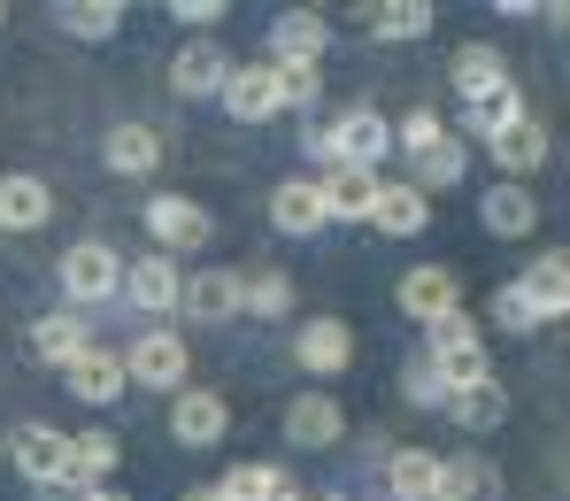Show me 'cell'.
<instances>
[{"instance_id": "12", "label": "cell", "mask_w": 570, "mask_h": 501, "mask_svg": "<svg viewBox=\"0 0 570 501\" xmlns=\"http://www.w3.org/2000/svg\"><path fill=\"white\" fill-rule=\"evenodd\" d=\"M178 316H186V324H232V316H247L239 271H193L186 294H178Z\"/></svg>"}, {"instance_id": "29", "label": "cell", "mask_w": 570, "mask_h": 501, "mask_svg": "<svg viewBox=\"0 0 570 501\" xmlns=\"http://www.w3.org/2000/svg\"><path fill=\"white\" fill-rule=\"evenodd\" d=\"M493 494H501V471H493L485 455L440 463V487H432V501H493Z\"/></svg>"}, {"instance_id": "2", "label": "cell", "mask_w": 570, "mask_h": 501, "mask_svg": "<svg viewBox=\"0 0 570 501\" xmlns=\"http://www.w3.org/2000/svg\"><path fill=\"white\" fill-rule=\"evenodd\" d=\"M324 155L347 163V170H379L385 155H393V124H385L371 100H355V108H340V116L324 124Z\"/></svg>"}, {"instance_id": "13", "label": "cell", "mask_w": 570, "mask_h": 501, "mask_svg": "<svg viewBox=\"0 0 570 501\" xmlns=\"http://www.w3.org/2000/svg\"><path fill=\"white\" fill-rule=\"evenodd\" d=\"M478 224L493 239H532L540 232V200H532V186H517V178H493L485 200H478Z\"/></svg>"}, {"instance_id": "41", "label": "cell", "mask_w": 570, "mask_h": 501, "mask_svg": "<svg viewBox=\"0 0 570 501\" xmlns=\"http://www.w3.org/2000/svg\"><path fill=\"white\" fill-rule=\"evenodd\" d=\"M401 386H409V401H424V409H440V379H432V363H409V379H401Z\"/></svg>"}, {"instance_id": "17", "label": "cell", "mask_w": 570, "mask_h": 501, "mask_svg": "<svg viewBox=\"0 0 570 501\" xmlns=\"http://www.w3.org/2000/svg\"><path fill=\"white\" fill-rule=\"evenodd\" d=\"M432 224V194H416L409 178H379V208H371V232L385 239H416Z\"/></svg>"}, {"instance_id": "30", "label": "cell", "mask_w": 570, "mask_h": 501, "mask_svg": "<svg viewBox=\"0 0 570 501\" xmlns=\"http://www.w3.org/2000/svg\"><path fill=\"white\" fill-rule=\"evenodd\" d=\"M463 170H471V147H463V139L448 131V139H440L432 155H416L409 186H416V194H440V186H463Z\"/></svg>"}, {"instance_id": "21", "label": "cell", "mask_w": 570, "mask_h": 501, "mask_svg": "<svg viewBox=\"0 0 570 501\" xmlns=\"http://www.w3.org/2000/svg\"><path fill=\"white\" fill-rule=\"evenodd\" d=\"M271 224H278L285 239H316L332 216H324V186L316 178H285L278 194H271Z\"/></svg>"}, {"instance_id": "36", "label": "cell", "mask_w": 570, "mask_h": 501, "mask_svg": "<svg viewBox=\"0 0 570 501\" xmlns=\"http://www.w3.org/2000/svg\"><path fill=\"white\" fill-rule=\"evenodd\" d=\"M271 487H278V463H232V471L216 479L224 501H271Z\"/></svg>"}, {"instance_id": "39", "label": "cell", "mask_w": 570, "mask_h": 501, "mask_svg": "<svg viewBox=\"0 0 570 501\" xmlns=\"http://www.w3.org/2000/svg\"><path fill=\"white\" fill-rule=\"evenodd\" d=\"M463 340H478V316H471V308H448V316H432V324H424V347H463Z\"/></svg>"}, {"instance_id": "32", "label": "cell", "mask_w": 570, "mask_h": 501, "mask_svg": "<svg viewBox=\"0 0 570 501\" xmlns=\"http://www.w3.org/2000/svg\"><path fill=\"white\" fill-rule=\"evenodd\" d=\"M440 409H448V416H455L463 432H493V424L509 416V394H501V386L485 379V386H463V394H448Z\"/></svg>"}, {"instance_id": "9", "label": "cell", "mask_w": 570, "mask_h": 501, "mask_svg": "<svg viewBox=\"0 0 570 501\" xmlns=\"http://www.w3.org/2000/svg\"><path fill=\"white\" fill-rule=\"evenodd\" d=\"M224 116L232 124H271V116H285V100H278V70L271 62H232V78H224Z\"/></svg>"}, {"instance_id": "33", "label": "cell", "mask_w": 570, "mask_h": 501, "mask_svg": "<svg viewBox=\"0 0 570 501\" xmlns=\"http://www.w3.org/2000/svg\"><path fill=\"white\" fill-rule=\"evenodd\" d=\"M62 31L86 39V47L116 39V31H124V0H70V8H62Z\"/></svg>"}, {"instance_id": "7", "label": "cell", "mask_w": 570, "mask_h": 501, "mask_svg": "<svg viewBox=\"0 0 570 501\" xmlns=\"http://www.w3.org/2000/svg\"><path fill=\"white\" fill-rule=\"evenodd\" d=\"M31 363H47V371H70L86 347H94V324H86V308H47V316H31Z\"/></svg>"}, {"instance_id": "15", "label": "cell", "mask_w": 570, "mask_h": 501, "mask_svg": "<svg viewBox=\"0 0 570 501\" xmlns=\"http://www.w3.org/2000/svg\"><path fill=\"white\" fill-rule=\"evenodd\" d=\"M224 78H232V55H224L216 39H193L186 55L170 62V94H178V100H216V94H224Z\"/></svg>"}, {"instance_id": "38", "label": "cell", "mask_w": 570, "mask_h": 501, "mask_svg": "<svg viewBox=\"0 0 570 501\" xmlns=\"http://www.w3.org/2000/svg\"><path fill=\"white\" fill-rule=\"evenodd\" d=\"M263 62H271V55H263ZM271 70H278V100H285V108H316L324 78H316L308 62H271Z\"/></svg>"}, {"instance_id": "46", "label": "cell", "mask_w": 570, "mask_h": 501, "mask_svg": "<svg viewBox=\"0 0 570 501\" xmlns=\"http://www.w3.org/2000/svg\"><path fill=\"white\" fill-rule=\"evenodd\" d=\"M316 501H355V494H316Z\"/></svg>"}, {"instance_id": "42", "label": "cell", "mask_w": 570, "mask_h": 501, "mask_svg": "<svg viewBox=\"0 0 570 501\" xmlns=\"http://www.w3.org/2000/svg\"><path fill=\"white\" fill-rule=\"evenodd\" d=\"M271 501H308V494H301V479H293V471H278V487H271Z\"/></svg>"}, {"instance_id": "19", "label": "cell", "mask_w": 570, "mask_h": 501, "mask_svg": "<svg viewBox=\"0 0 570 501\" xmlns=\"http://www.w3.org/2000/svg\"><path fill=\"white\" fill-rule=\"evenodd\" d=\"M55 216V186L31 178V170H8L0 178V232H47Z\"/></svg>"}, {"instance_id": "3", "label": "cell", "mask_w": 570, "mask_h": 501, "mask_svg": "<svg viewBox=\"0 0 570 501\" xmlns=\"http://www.w3.org/2000/svg\"><path fill=\"white\" fill-rule=\"evenodd\" d=\"M124 371H131V386L186 394V332H170V324H147V332L124 347Z\"/></svg>"}, {"instance_id": "40", "label": "cell", "mask_w": 570, "mask_h": 501, "mask_svg": "<svg viewBox=\"0 0 570 501\" xmlns=\"http://www.w3.org/2000/svg\"><path fill=\"white\" fill-rule=\"evenodd\" d=\"M170 16H178V23H193V31H216L232 8H224V0H170Z\"/></svg>"}, {"instance_id": "11", "label": "cell", "mask_w": 570, "mask_h": 501, "mask_svg": "<svg viewBox=\"0 0 570 501\" xmlns=\"http://www.w3.org/2000/svg\"><path fill=\"white\" fill-rule=\"evenodd\" d=\"M393 301H401V316H409V324H432V316L463 308V286H455V271H448V263H416V271H401Z\"/></svg>"}, {"instance_id": "16", "label": "cell", "mask_w": 570, "mask_h": 501, "mask_svg": "<svg viewBox=\"0 0 570 501\" xmlns=\"http://www.w3.org/2000/svg\"><path fill=\"white\" fill-rule=\"evenodd\" d=\"M324 47H332V23L316 16V8H285L278 23H271V62H324Z\"/></svg>"}, {"instance_id": "28", "label": "cell", "mask_w": 570, "mask_h": 501, "mask_svg": "<svg viewBox=\"0 0 570 501\" xmlns=\"http://www.w3.org/2000/svg\"><path fill=\"white\" fill-rule=\"evenodd\" d=\"M517 116H524V94H517V86H501V94L471 100V108H463V147H471V139H478V147H493V139H501Z\"/></svg>"}, {"instance_id": "22", "label": "cell", "mask_w": 570, "mask_h": 501, "mask_svg": "<svg viewBox=\"0 0 570 501\" xmlns=\"http://www.w3.org/2000/svg\"><path fill=\"white\" fill-rule=\"evenodd\" d=\"M100 163H108L116 178H155V170H163V131H155V124H116L108 147H100Z\"/></svg>"}, {"instance_id": "31", "label": "cell", "mask_w": 570, "mask_h": 501, "mask_svg": "<svg viewBox=\"0 0 570 501\" xmlns=\"http://www.w3.org/2000/svg\"><path fill=\"white\" fill-rule=\"evenodd\" d=\"M432 23H440L432 0H385V8H371V39H393V47L401 39H424Z\"/></svg>"}, {"instance_id": "24", "label": "cell", "mask_w": 570, "mask_h": 501, "mask_svg": "<svg viewBox=\"0 0 570 501\" xmlns=\"http://www.w3.org/2000/svg\"><path fill=\"white\" fill-rule=\"evenodd\" d=\"M448 78H455V94H463V108H471V100H485V94H501V86H509V62H501L485 39H471V47H455Z\"/></svg>"}, {"instance_id": "14", "label": "cell", "mask_w": 570, "mask_h": 501, "mask_svg": "<svg viewBox=\"0 0 570 501\" xmlns=\"http://www.w3.org/2000/svg\"><path fill=\"white\" fill-rule=\"evenodd\" d=\"M485 155H493V170H509V178L524 186L532 170H548V155H556V139H548V124H540V116L524 108V116H517V124H509V131H501L493 147H485Z\"/></svg>"}, {"instance_id": "35", "label": "cell", "mask_w": 570, "mask_h": 501, "mask_svg": "<svg viewBox=\"0 0 570 501\" xmlns=\"http://www.w3.org/2000/svg\"><path fill=\"white\" fill-rule=\"evenodd\" d=\"M440 139H448V124H440V108H432V100H424V108H409V116L393 124V147H409V163H416V155H432Z\"/></svg>"}, {"instance_id": "43", "label": "cell", "mask_w": 570, "mask_h": 501, "mask_svg": "<svg viewBox=\"0 0 570 501\" xmlns=\"http://www.w3.org/2000/svg\"><path fill=\"white\" fill-rule=\"evenodd\" d=\"M178 501H224V494H216V487H186Z\"/></svg>"}, {"instance_id": "26", "label": "cell", "mask_w": 570, "mask_h": 501, "mask_svg": "<svg viewBox=\"0 0 570 501\" xmlns=\"http://www.w3.org/2000/svg\"><path fill=\"white\" fill-rule=\"evenodd\" d=\"M432 487H440V455L432 448H393L385 455V494L393 501H432Z\"/></svg>"}, {"instance_id": "8", "label": "cell", "mask_w": 570, "mask_h": 501, "mask_svg": "<svg viewBox=\"0 0 570 501\" xmlns=\"http://www.w3.org/2000/svg\"><path fill=\"white\" fill-rule=\"evenodd\" d=\"M178 294H186L178 255H139V263H124V301H131L139 316H178Z\"/></svg>"}, {"instance_id": "47", "label": "cell", "mask_w": 570, "mask_h": 501, "mask_svg": "<svg viewBox=\"0 0 570 501\" xmlns=\"http://www.w3.org/2000/svg\"><path fill=\"white\" fill-rule=\"evenodd\" d=\"M0 23H8V8H0Z\"/></svg>"}, {"instance_id": "25", "label": "cell", "mask_w": 570, "mask_h": 501, "mask_svg": "<svg viewBox=\"0 0 570 501\" xmlns=\"http://www.w3.org/2000/svg\"><path fill=\"white\" fill-rule=\"evenodd\" d=\"M524 294H532V308L556 324V316H570V247H556V255H540V263H524V278H517Z\"/></svg>"}, {"instance_id": "34", "label": "cell", "mask_w": 570, "mask_h": 501, "mask_svg": "<svg viewBox=\"0 0 570 501\" xmlns=\"http://www.w3.org/2000/svg\"><path fill=\"white\" fill-rule=\"evenodd\" d=\"M239 294H247V316H293V278L285 271H247Z\"/></svg>"}, {"instance_id": "20", "label": "cell", "mask_w": 570, "mask_h": 501, "mask_svg": "<svg viewBox=\"0 0 570 501\" xmlns=\"http://www.w3.org/2000/svg\"><path fill=\"white\" fill-rule=\"evenodd\" d=\"M285 440H293V448H340V440H347V409L332 394H301L285 409Z\"/></svg>"}, {"instance_id": "44", "label": "cell", "mask_w": 570, "mask_h": 501, "mask_svg": "<svg viewBox=\"0 0 570 501\" xmlns=\"http://www.w3.org/2000/svg\"><path fill=\"white\" fill-rule=\"evenodd\" d=\"M78 501H131V494H116V487H94V494H78Z\"/></svg>"}, {"instance_id": "23", "label": "cell", "mask_w": 570, "mask_h": 501, "mask_svg": "<svg viewBox=\"0 0 570 501\" xmlns=\"http://www.w3.org/2000/svg\"><path fill=\"white\" fill-rule=\"evenodd\" d=\"M62 386H70L78 401H94V409H100V401H116L124 386H131V371H124V355H116V347H86V355L62 371Z\"/></svg>"}, {"instance_id": "5", "label": "cell", "mask_w": 570, "mask_h": 501, "mask_svg": "<svg viewBox=\"0 0 570 501\" xmlns=\"http://www.w3.org/2000/svg\"><path fill=\"white\" fill-rule=\"evenodd\" d=\"M139 216H147V232H155V247H163V255H193V247H208V239H216V216H208L200 200H186V194H155Z\"/></svg>"}, {"instance_id": "10", "label": "cell", "mask_w": 570, "mask_h": 501, "mask_svg": "<svg viewBox=\"0 0 570 501\" xmlns=\"http://www.w3.org/2000/svg\"><path fill=\"white\" fill-rule=\"evenodd\" d=\"M232 432V401L208 394V386H186V394H170V440L178 448H216Z\"/></svg>"}, {"instance_id": "48", "label": "cell", "mask_w": 570, "mask_h": 501, "mask_svg": "<svg viewBox=\"0 0 570 501\" xmlns=\"http://www.w3.org/2000/svg\"><path fill=\"white\" fill-rule=\"evenodd\" d=\"M0 455H8V448H0Z\"/></svg>"}, {"instance_id": "6", "label": "cell", "mask_w": 570, "mask_h": 501, "mask_svg": "<svg viewBox=\"0 0 570 501\" xmlns=\"http://www.w3.org/2000/svg\"><path fill=\"white\" fill-rule=\"evenodd\" d=\"M293 363H301L308 379H340V371L355 363V324H347V316H308V324L293 332Z\"/></svg>"}, {"instance_id": "18", "label": "cell", "mask_w": 570, "mask_h": 501, "mask_svg": "<svg viewBox=\"0 0 570 501\" xmlns=\"http://www.w3.org/2000/svg\"><path fill=\"white\" fill-rule=\"evenodd\" d=\"M316 186H324V216H332V224H371V208H379V170L332 163Z\"/></svg>"}, {"instance_id": "1", "label": "cell", "mask_w": 570, "mask_h": 501, "mask_svg": "<svg viewBox=\"0 0 570 501\" xmlns=\"http://www.w3.org/2000/svg\"><path fill=\"white\" fill-rule=\"evenodd\" d=\"M55 286H62V301H70V308H100V301L124 294V255H116L108 239H78V247H62Z\"/></svg>"}, {"instance_id": "4", "label": "cell", "mask_w": 570, "mask_h": 501, "mask_svg": "<svg viewBox=\"0 0 570 501\" xmlns=\"http://www.w3.org/2000/svg\"><path fill=\"white\" fill-rule=\"evenodd\" d=\"M0 448H8V463H16L31 487H47V494L70 479V432H55V424H39V416H31V424H16Z\"/></svg>"}, {"instance_id": "37", "label": "cell", "mask_w": 570, "mask_h": 501, "mask_svg": "<svg viewBox=\"0 0 570 501\" xmlns=\"http://www.w3.org/2000/svg\"><path fill=\"white\" fill-rule=\"evenodd\" d=\"M493 324H501V332H540L548 316H540V308H532V294H524V286L509 278V286L493 294Z\"/></svg>"}, {"instance_id": "27", "label": "cell", "mask_w": 570, "mask_h": 501, "mask_svg": "<svg viewBox=\"0 0 570 501\" xmlns=\"http://www.w3.org/2000/svg\"><path fill=\"white\" fill-rule=\"evenodd\" d=\"M424 363H432L440 394H463V386H485V379H493V355H485V340H463V347H432Z\"/></svg>"}, {"instance_id": "45", "label": "cell", "mask_w": 570, "mask_h": 501, "mask_svg": "<svg viewBox=\"0 0 570 501\" xmlns=\"http://www.w3.org/2000/svg\"><path fill=\"white\" fill-rule=\"evenodd\" d=\"M548 16H556V31H570V0H556V8H548Z\"/></svg>"}]
</instances>
